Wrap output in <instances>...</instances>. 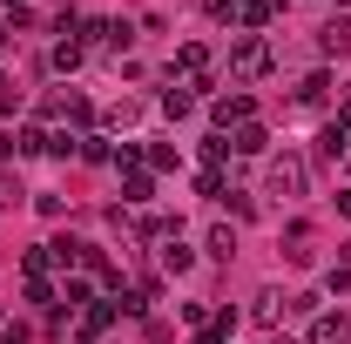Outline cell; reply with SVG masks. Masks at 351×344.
I'll list each match as a JSON object with an SVG mask.
<instances>
[{
    "instance_id": "6da1fadb",
    "label": "cell",
    "mask_w": 351,
    "mask_h": 344,
    "mask_svg": "<svg viewBox=\"0 0 351 344\" xmlns=\"http://www.w3.org/2000/svg\"><path fill=\"white\" fill-rule=\"evenodd\" d=\"M230 61H237L243 82H263V75H270V41H263V34H243V41L230 47Z\"/></svg>"
},
{
    "instance_id": "7a4b0ae2",
    "label": "cell",
    "mask_w": 351,
    "mask_h": 344,
    "mask_svg": "<svg viewBox=\"0 0 351 344\" xmlns=\"http://www.w3.org/2000/svg\"><path fill=\"white\" fill-rule=\"evenodd\" d=\"M304 156H270V196H304Z\"/></svg>"
},
{
    "instance_id": "3957f363",
    "label": "cell",
    "mask_w": 351,
    "mask_h": 344,
    "mask_svg": "<svg viewBox=\"0 0 351 344\" xmlns=\"http://www.w3.org/2000/svg\"><path fill=\"white\" fill-rule=\"evenodd\" d=\"M317 54H324V61H345V54H351V21H345V14H338V21H324Z\"/></svg>"
},
{
    "instance_id": "277c9868",
    "label": "cell",
    "mask_w": 351,
    "mask_h": 344,
    "mask_svg": "<svg viewBox=\"0 0 351 344\" xmlns=\"http://www.w3.org/2000/svg\"><path fill=\"white\" fill-rule=\"evenodd\" d=\"M311 344H351V317H345V310L311 317Z\"/></svg>"
},
{
    "instance_id": "5b68a950",
    "label": "cell",
    "mask_w": 351,
    "mask_h": 344,
    "mask_svg": "<svg viewBox=\"0 0 351 344\" xmlns=\"http://www.w3.org/2000/svg\"><path fill=\"white\" fill-rule=\"evenodd\" d=\"M250 115H257V101H250V95H217V122H223V129H243Z\"/></svg>"
},
{
    "instance_id": "8992f818",
    "label": "cell",
    "mask_w": 351,
    "mask_h": 344,
    "mask_svg": "<svg viewBox=\"0 0 351 344\" xmlns=\"http://www.w3.org/2000/svg\"><path fill=\"white\" fill-rule=\"evenodd\" d=\"M122 203L149 210V203H156V175H149V169H129V182H122Z\"/></svg>"
},
{
    "instance_id": "52a82bcc",
    "label": "cell",
    "mask_w": 351,
    "mask_h": 344,
    "mask_svg": "<svg viewBox=\"0 0 351 344\" xmlns=\"http://www.w3.org/2000/svg\"><path fill=\"white\" fill-rule=\"evenodd\" d=\"M189 108H196V88H189V82H176V88H162V115H169V122H182V115H189Z\"/></svg>"
},
{
    "instance_id": "ba28073f",
    "label": "cell",
    "mask_w": 351,
    "mask_h": 344,
    "mask_svg": "<svg viewBox=\"0 0 351 344\" xmlns=\"http://www.w3.org/2000/svg\"><path fill=\"white\" fill-rule=\"evenodd\" d=\"M230 149H237V156H263V149H270V135H263L257 122H243V129L230 135Z\"/></svg>"
},
{
    "instance_id": "9c48e42d",
    "label": "cell",
    "mask_w": 351,
    "mask_h": 344,
    "mask_svg": "<svg viewBox=\"0 0 351 344\" xmlns=\"http://www.w3.org/2000/svg\"><path fill=\"white\" fill-rule=\"evenodd\" d=\"M189 250H182V236H169V243H162V270H169V277H182V270H189Z\"/></svg>"
},
{
    "instance_id": "30bf717a",
    "label": "cell",
    "mask_w": 351,
    "mask_h": 344,
    "mask_svg": "<svg viewBox=\"0 0 351 344\" xmlns=\"http://www.w3.org/2000/svg\"><path fill=\"white\" fill-rule=\"evenodd\" d=\"M324 88H331V75H304V82H298V101L317 108V101H324Z\"/></svg>"
},
{
    "instance_id": "8fae6325",
    "label": "cell",
    "mask_w": 351,
    "mask_h": 344,
    "mask_svg": "<svg viewBox=\"0 0 351 344\" xmlns=\"http://www.w3.org/2000/svg\"><path fill=\"white\" fill-rule=\"evenodd\" d=\"M317 156H324V162H338V156H345V129H338V122L317 135Z\"/></svg>"
},
{
    "instance_id": "7c38bea8",
    "label": "cell",
    "mask_w": 351,
    "mask_h": 344,
    "mask_svg": "<svg viewBox=\"0 0 351 344\" xmlns=\"http://www.w3.org/2000/svg\"><path fill=\"white\" fill-rule=\"evenodd\" d=\"M277 310H284V297H277V291H263V297L250 304V317H257V324H277Z\"/></svg>"
},
{
    "instance_id": "4fadbf2b",
    "label": "cell",
    "mask_w": 351,
    "mask_h": 344,
    "mask_svg": "<svg viewBox=\"0 0 351 344\" xmlns=\"http://www.w3.org/2000/svg\"><path fill=\"white\" fill-rule=\"evenodd\" d=\"M82 324H88V331H108V324H115V304H88Z\"/></svg>"
},
{
    "instance_id": "5bb4252c",
    "label": "cell",
    "mask_w": 351,
    "mask_h": 344,
    "mask_svg": "<svg viewBox=\"0 0 351 344\" xmlns=\"http://www.w3.org/2000/svg\"><path fill=\"white\" fill-rule=\"evenodd\" d=\"M54 68L75 75V68H82V41H61V47H54Z\"/></svg>"
},
{
    "instance_id": "9a60e30c",
    "label": "cell",
    "mask_w": 351,
    "mask_h": 344,
    "mask_svg": "<svg viewBox=\"0 0 351 344\" xmlns=\"http://www.w3.org/2000/svg\"><path fill=\"white\" fill-rule=\"evenodd\" d=\"M41 149H47L41 129H21V135H14V156H41Z\"/></svg>"
},
{
    "instance_id": "2e32d148",
    "label": "cell",
    "mask_w": 351,
    "mask_h": 344,
    "mask_svg": "<svg viewBox=\"0 0 351 344\" xmlns=\"http://www.w3.org/2000/svg\"><path fill=\"white\" fill-rule=\"evenodd\" d=\"M82 162H115V149H108L101 135H88V142H82Z\"/></svg>"
},
{
    "instance_id": "e0dca14e",
    "label": "cell",
    "mask_w": 351,
    "mask_h": 344,
    "mask_svg": "<svg viewBox=\"0 0 351 344\" xmlns=\"http://www.w3.org/2000/svg\"><path fill=\"white\" fill-rule=\"evenodd\" d=\"M230 250H237V236H230V223H217L210 230V257H230Z\"/></svg>"
},
{
    "instance_id": "ac0fdd59",
    "label": "cell",
    "mask_w": 351,
    "mask_h": 344,
    "mask_svg": "<svg viewBox=\"0 0 351 344\" xmlns=\"http://www.w3.org/2000/svg\"><path fill=\"white\" fill-rule=\"evenodd\" d=\"M142 162H149V169H176V149H169V142H156V149H149Z\"/></svg>"
},
{
    "instance_id": "d6986e66",
    "label": "cell",
    "mask_w": 351,
    "mask_h": 344,
    "mask_svg": "<svg viewBox=\"0 0 351 344\" xmlns=\"http://www.w3.org/2000/svg\"><path fill=\"white\" fill-rule=\"evenodd\" d=\"M135 115H142L135 101H115V108H108V122H115V129H135Z\"/></svg>"
},
{
    "instance_id": "ffe728a7",
    "label": "cell",
    "mask_w": 351,
    "mask_h": 344,
    "mask_svg": "<svg viewBox=\"0 0 351 344\" xmlns=\"http://www.w3.org/2000/svg\"><path fill=\"white\" fill-rule=\"evenodd\" d=\"M203 7H210L217 21H237V0H203Z\"/></svg>"
},
{
    "instance_id": "44dd1931",
    "label": "cell",
    "mask_w": 351,
    "mask_h": 344,
    "mask_svg": "<svg viewBox=\"0 0 351 344\" xmlns=\"http://www.w3.org/2000/svg\"><path fill=\"white\" fill-rule=\"evenodd\" d=\"M0 108H14V82L7 75H0Z\"/></svg>"
},
{
    "instance_id": "7402d4cb",
    "label": "cell",
    "mask_w": 351,
    "mask_h": 344,
    "mask_svg": "<svg viewBox=\"0 0 351 344\" xmlns=\"http://www.w3.org/2000/svg\"><path fill=\"white\" fill-rule=\"evenodd\" d=\"M338 129H345V135H351V101H345V108H338Z\"/></svg>"
},
{
    "instance_id": "603a6c76",
    "label": "cell",
    "mask_w": 351,
    "mask_h": 344,
    "mask_svg": "<svg viewBox=\"0 0 351 344\" xmlns=\"http://www.w3.org/2000/svg\"><path fill=\"white\" fill-rule=\"evenodd\" d=\"M0 156H14V135H0Z\"/></svg>"
},
{
    "instance_id": "cb8c5ba5",
    "label": "cell",
    "mask_w": 351,
    "mask_h": 344,
    "mask_svg": "<svg viewBox=\"0 0 351 344\" xmlns=\"http://www.w3.org/2000/svg\"><path fill=\"white\" fill-rule=\"evenodd\" d=\"M0 7H7V14H21V0H0Z\"/></svg>"
},
{
    "instance_id": "d4e9b609",
    "label": "cell",
    "mask_w": 351,
    "mask_h": 344,
    "mask_svg": "<svg viewBox=\"0 0 351 344\" xmlns=\"http://www.w3.org/2000/svg\"><path fill=\"white\" fill-rule=\"evenodd\" d=\"M345 263H351V243H345Z\"/></svg>"
},
{
    "instance_id": "484cf974",
    "label": "cell",
    "mask_w": 351,
    "mask_h": 344,
    "mask_svg": "<svg viewBox=\"0 0 351 344\" xmlns=\"http://www.w3.org/2000/svg\"><path fill=\"white\" fill-rule=\"evenodd\" d=\"M0 41H7V27H0Z\"/></svg>"
},
{
    "instance_id": "4316f807",
    "label": "cell",
    "mask_w": 351,
    "mask_h": 344,
    "mask_svg": "<svg viewBox=\"0 0 351 344\" xmlns=\"http://www.w3.org/2000/svg\"><path fill=\"white\" fill-rule=\"evenodd\" d=\"M270 344H284V338H270Z\"/></svg>"
}]
</instances>
